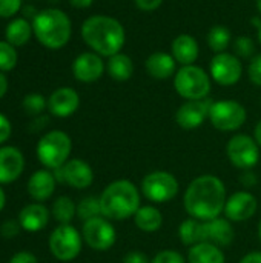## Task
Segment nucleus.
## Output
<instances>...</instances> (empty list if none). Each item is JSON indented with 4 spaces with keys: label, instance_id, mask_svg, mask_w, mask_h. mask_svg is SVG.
I'll return each mask as SVG.
<instances>
[{
    "label": "nucleus",
    "instance_id": "nucleus-13",
    "mask_svg": "<svg viewBox=\"0 0 261 263\" xmlns=\"http://www.w3.org/2000/svg\"><path fill=\"white\" fill-rule=\"evenodd\" d=\"M211 99H202V100H186L175 112V122L180 128L191 131L205 123V120L209 117V111L212 106Z\"/></svg>",
    "mask_w": 261,
    "mask_h": 263
},
{
    "label": "nucleus",
    "instance_id": "nucleus-6",
    "mask_svg": "<svg viewBox=\"0 0 261 263\" xmlns=\"http://www.w3.org/2000/svg\"><path fill=\"white\" fill-rule=\"evenodd\" d=\"M174 88L186 100H202L211 92L209 74L195 65L182 66L174 77Z\"/></svg>",
    "mask_w": 261,
    "mask_h": 263
},
{
    "label": "nucleus",
    "instance_id": "nucleus-47",
    "mask_svg": "<svg viewBox=\"0 0 261 263\" xmlns=\"http://www.w3.org/2000/svg\"><path fill=\"white\" fill-rule=\"evenodd\" d=\"M254 139L258 143V146H261V120L257 123V126L254 129Z\"/></svg>",
    "mask_w": 261,
    "mask_h": 263
},
{
    "label": "nucleus",
    "instance_id": "nucleus-30",
    "mask_svg": "<svg viewBox=\"0 0 261 263\" xmlns=\"http://www.w3.org/2000/svg\"><path fill=\"white\" fill-rule=\"evenodd\" d=\"M51 214H52V217H54L60 225L71 223V220H72V219L75 217V214H77V205L74 203V200H72L71 197L62 196V197H58V199L52 203Z\"/></svg>",
    "mask_w": 261,
    "mask_h": 263
},
{
    "label": "nucleus",
    "instance_id": "nucleus-1",
    "mask_svg": "<svg viewBox=\"0 0 261 263\" xmlns=\"http://www.w3.org/2000/svg\"><path fill=\"white\" fill-rule=\"evenodd\" d=\"M226 188L225 183L212 174L195 177L185 193V210L186 213L202 222L220 217L226 205Z\"/></svg>",
    "mask_w": 261,
    "mask_h": 263
},
{
    "label": "nucleus",
    "instance_id": "nucleus-20",
    "mask_svg": "<svg viewBox=\"0 0 261 263\" xmlns=\"http://www.w3.org/2000/svg\"><path fill=\"white\" fill-rule=\"evenodd\" d=\"M55 183H57V180L49 170H38L29 177V180L26 183V190H28V194L35 202L40 203V202L48 200L54 194Z\"/></svg>",
    "mask_w": 261,
    "mask_h": 263
},
{
    "label": "nucleus",
    "instance_id": "nucleus-23",
    "mask_svg": "<svg viewBox=\"0 0 261 263\" xmlns=\"http://www.w3.org/2000/svg\"><path fill=\"white\" fill-rule=\"evenodd\" d=\"M172 55L175 62L182 63L183 66L194 65L198 57V43L191 34H180L172 40Z\"/></svg>",
    "mask_w": 261,
    "mask_h": 263
},
{
    "label": "nucleus",
    "instance_id": "nucleus-22",
    "mask_svg": "<svg viewBox=\"0 0 261 263\" xmlns=\"http://www.w3.org/2000/svg\"><path fill=\"white\" fill-rule=\"evenodd\" d=\"M145 68L146 72L158 80H165L174 76L175 72V59L172 54L163 52V51H157L152 52L146 62H145Z\"/></svg>",
    "mask_w": 261,
    "mask_h": 263
},
{
    "label": "nucleus",
    "instance_id": "nucleus-34",
    "mask_svg": "<svg viewBox=\"0 0 261 263\" xmlns=\"http://www.w3.org/2000/svg\"><path fill=\"white\" fill-rule=\"evenodd\" d=\"M234 51L242 59H252L255 52V42L248 35H240L234 42Z\"/></svg>",
    "mask_w": 261,
    "mask_h": 263
},
{
    "label": "nucleus",
    "instance_id": "nucleus-27",
    "mask_svg": "<svg viewBox=\"0 0 261 263\" xmlns=\"http://www.w3.org/2000/svg\"><path fill=\"white\" fill-rule=\"evenodd\" d=\"M106 69H108V74L111 79H114L117 82H126L134 74V63L129 55L118 52V54L109 57V60L106 63Z\"/></svg>",
    "mask_w": 261,
    "mask_h": 263
},
{
    "label": "nucleus",
    "instance_id": "nucleus-38",
    "mask_svg": "<svg viewBox=\"0 0 261 263\" xmlns=\"http://www.w3.org/2000/svg\"><path fill=\"white\" fill-rule=\"evenodd\" d=\"M20 230H22V227H20V222L18 220H6L0 227V234L5 239H14V237L18 236Z\"/></svg>",
    "mask_w": 261,
    "mask_h": 263
},
{
    "label": "nucleus",
    "instance_id": "nucleus-17",
    "mask_svg": "<svg viewBox=\"0 0 261 263\" xmlns=\"http://www.w3.org/2000/svg\"><path fill=\"white\" fill-rule=\"evenodd\" d=\"M80 106V96L75 89L63 86L55 89L48 99V109L52 116L65 119L72 116Z\"/></svg>",
    "mask_w": 261,
    "mask_h": 263
},
{
    "label": "nucleus",
    "instance_id": "nucleus-42",
    "mask_svg": "<svg viewBox=\"0 0 261 263\" xmlns=\"http://www.w3.org/2000/svg\"><path fill=\"white\" fill-rule=\"evenodd\" d=\"M123 263H151L148 256L142 251H129L125 257Z\"/></svg>",
    "mask_w": 261,
    "mask_h": 263
},
{
    "label": "nucleus",
    "instance_id": "nucleus-18",
    "mask_svg": "<svg viewBox=\"0 0 261 263\" xmlns=\"http://www.w3.org/2000/svg\"><path fill=\"white\" fill-rule=\"evenodd\" d=\"M63 183L75 188V190H85L89 188L94 182V171L91 165L82 159H71L63 166Z\"/></svg>",
    "mask_w": 261,
    "mask_h": 263
},
{
    "label": "nucleus",
    "instance_id": "nucleus-11",
    "mask_svg": "<svg viewBox=\"0 0 261 263\" xmlns=\"http://www.w3.org/2000/svg\"><path fill=\"white\" fill-rule=\"evenodd\" d=\"M82 237L86 242V245L94 251H108L115 245L117 233L109 219L100 216L85 222Z\"/></svg>",
    "mask_w": 261,
    "mask_h": 263
},
{
    "label": "nucleus",
    "instance_id": "nucleus-28",
    "mask_svg": "<svg viewBox=\"0 0 261 263\" xmlns=\"http://www.w3.org/2000/svg\"><path fill=\"white\" fill-rule=\"evenodd\" d=\"M178 236L183 245L186 247H194L197 243L205 242L203 239V222L197 220L194 217L186 219L180 223L178 228Z\"/></svg>",
    "mask_w": 261,
    "mask_h": 263
},
{
    "label": "nucleus",
    "instance_id": "nucleus-43",
    "mask_svg": "<svg viewBox=\"0 0 261 263\" xmlns=\"http://www.w3.org/2000/svg\"><path fill=\"white\" fill-rule=\"evenodd\" d=\"M238 263H261V253L260 251L248 253Z\"/></svg>",
    "mask_w": 261,
    "mask_h": 263
},
{
    "label": "nucleus",
    "instance_id": "nucleus-40",
    "mask_svg": "<svg viewBox=\"0 0 261 263\" xmlns=\"http://www.w3.org/2000/svg\"><path fill=\"white\" fill-rule=\"evenodd\" d=\"M11 131H12L11 122L8 120L6 116H3V114L0 112V145H3V143L11 137Z\"/></svg>",
    "mask_w": 261,
    "mask_h": 263
},
{
    "label": "nucleus",
    "instance_id": "nucleus-24",
    "mask_svg": "<svg viewBox=\"0 0 261 263\" xmlns=\"http://www.w3.org/2000/svg\"><path fill=\"white\" fill-rule=\"evenodd\" d=\"M226 257L220 247L209 242H202L191 247L188 253V263H225Z\"/></svg>",
    "mask_w": 261,
    "mask_h": 263
},
{
    "label": "nucleus",
    "instance_id": "nucleus-36",
    "mask_svg": "<svg viewBox=\"0 0 261 263\" xmlns=\"http://www.w3.org/2000/svg\"><path fill=\"white\" fill-rule=\"evenodd\" d=\"M248 76H249V80L255 86H261V54H257L251 59L249 68H248Z\"/></svg>",
    "mask_w": 261,
    "mask_h": 263
},
{
    "label": "nucleus",
    "instance_id": "nucleus-50",
    "mask_svg": "<svg viewBox=\"0 0 261 263\" xmlns=\"http://www.w3.org/2000/svg\"><path fill=\"white\" fill-rule=\"evenodd\" d=\"M257 9H258V12L261 14V0H257Z\"/></svg>",
    "mask_w": 261,
    "mask_h": 263
},
{
    "label": "nucleus",
    "instance_id": "nucleus-19",
    "mask_svg": "<svg viewBox=\"0 0 261 263\" xmlns=\"http://www.w3.org/2000/svg\"><path fill=\"white\" fill-rule=\"evenodd\" d=\"M203 239L215 247H229L235 239V231L228 219L215 217L203 222Z\"/></svg>",
    "mask_w": 261,
    "mask_h": 263
},
{
    "label": "nucleus",
    "instance_id": "nucleus-26",
    "mask_svg": "<svg viewBox=\"0 0 261 263\" xmlns=\"http://www.w3.org/2000/svg\"><path fill=\"white\" fill-rule=\"evenodd\" d=\"M34 34L32 31V23H29L26 18H14L11 20L6 28H5V39L8 43H11L12 46H23L25 43H28V40L31 39V35Z\"/></svg>",
    "mask_w": 261,
    "mask_h": 263
},
{
    "label": "nucleus",
    "instance_id": "nucleus-3",
    "mask_svg": "<svg viewBox=\"0 0 261 263\" xmlns=\"http://www.w3.org/2000/svg\"><path fill=\"white\" fill-rule=\"evenodd\" d=\"M100 199L102 214L109 220H125L134 217L140 208V194L129 180H115L109 183Z\"/></svg>",
    "mask_w": 261,
    "mask_h": 263
},
{
    "label": "nucleus",
    "instance_id": "nucleus-48",
    "mask_svg": "<svg viewBox=\"0 0 261 263\" xmlns=\"http://www.w3.org/2000/svg\"><path fill=\"white\" fill-rule=\"evenodd\" d=\"M252 22H254V26L257 28V35H258V42L261 45V18L255 17V18H252Z\"/></svg>",
    "mask_w": 261,
    "mask_h": 263
},
{
    "label": "nucleus",
    "instance_id": "nucleus-44",
    "mask_svg": "<svg viewBox=\"0 0 261 263\" xmlns=\"http://www.w3.org/2000/svg\"><path fill=\"white\" fill-rule=\"evenodd\" d=\"M242 183L245 185V186H252V185H255V176H254V173H251L249 170H245V173H243V176H242Z\"/></svg>",
    "mask_w": 261,
    "mask_h": 263
},
{
    "label": "nucleus",
    "instance_id": "nucleus-9",
    "mask_svg": "<svg viewBox=\"0 0 261 263\" xmlns=\"http://www.w3.org/2000/svg\"><path fill=\"white\" fill-rule=\"evenodd\" d=\"M246 109L240 102L235 100H218L214 102L209 111V120L218 131H237L246 122Z\"/></svg>",
    "mask_w": 261,
    "mask_h": 263
},
{
    "label": "nucleus",
    "instance_id": "nucleus-45",
    "mask_svg": "<svg viewBox=\"0 0 261 263\" xmlns=\"http://www.w3.org/2000/svg\"><path fill=\"white\" fill-rule=\"evenodd\" d=\"M69 2H71V5H72L74 8L83 9V8H89V6L92 5L94 0H69Z\"/></svg>",
    "mask_w": 261,
    "mask_h": 263
},
{
    "label": "nucleus",
    "instance_id": "nucleus-35",
    "mask_svg": "<svg viewBox=\"0 0 261 263\" xmlns=\"http://www.w3.org/2000/svg\"><path fill=\"white\" fill-rule=\"evenodd\" d=\"M151 263H186L185 257L174 250H163L151 260Z\"/></svg>",
    "mask_w": 261,
    "mask_h": 263
},
{
    "label": "nucleus",
    "instance_id": "nucleus-12",
    "mask_svg": "<svg viewBox=\"0 0 261 263\" xmlns=\"http://www.w3.org/2000/svg\"><path fill=\"white\" fill-rule=\"evenodd\" d=\"M209 72L214 82L222 86H232L235 85L243 74V65L237 55L229 52L215 54L209 63Z\"/></svg>",
    "mask_w": 261,
    "mask_h": 263
},
{
    "label": "nucleus",
    "instance_id": "nucleus-8",
    "mask_svg": "<svg viewBox=\"0 0 261 263\" xmlns=\"http://www.w3.org/2000/svg\"><path fill=\"white\" fill-rule=\"evenodd\" d=\"M180 185L174 174L168 171H154L145 176L142 191L145 197L154 203L171 202L178 194Z\"/></svg>",
    "mask_w": 261,
    "mask_h": 263
},
{
    "label": "nucleus",
    "instance_id": "nucleus-4",
    "mask_svg": "<svg viewBox=\"0 0 261 263\" xmlns=\"http://www.w3.org/2000/svg\"><path fill=\"white\" fill-rule=\"evenodd\" d=\"M32 31L35 39L48 49L63 48L72 32L71 18L66 12L49 8L37 12L32 18Z\"/></svg>",
    "mask_w": 261,
    "mask_h": 263
},
{
    "label": "nucleus",
    "instance_id": "nucleus-49",
    "mask_svg": "<svg viewBox=\"0 0 261 263\" xmlns=\"http://www.w3.org/2000/svg\"><path fill=\"white\" fill-rule=\"evenodd\" d=\"M5 205H6V194H5V191L2 190V186H0V211L5 208Z\"/></svg>",
    "mask_w": 261,
    "mask_h": 263
},
{
    "label": "nucleus",
    "instance_id": "nucleus-16",
    "mask_svg": "<svg viewBox=\"0 0 261 263\" xmlns=\"http://www.w3.org/2000/svg\"><path fill=\"white\" fill-rule=\"evenodd\" d=\"M25 170V157L15 146H0V185L15 182Z\"/></svg>",
    "mask_w": 261,
    "mask_h": 263
},
{
    "label": "nucleus",
    "instance_id": "nucleus-10",
    "mask_svg": "<svg viewBox=\"0 0 261 263\" xmlns=\"http://www.w3.org/2000/svg\"><path fill=\"white\" fill-rule=\"evenodd\" d=\"M228 157L235 168L252 170L260 160V148L254 137L248 134L234 136L226 146Z\"/></svg>",
    "mask_w": 261,
    "mask_h": 263
},
{
    "label": "nucleus",
    "instance_id": "nucleus-39",
    "mask_svg": "<svg viewBox=\"0 0 261 263\" xmlns=\"http://www.w3.org/2000/svg\"><path fill=\"white\" fill-rule=\"evenodd\" d=\"M134 2H135V6L143 12H152L158 9L163 3V0H134Z\"/></svg>",
    "mask_w": 261,
    "mask_h": 263
},
{
    "label": "nucleus",
    "instance_id": "nucleus-41",
    "mask_svg": "<svg viewBox=\"0 0 261 263\" xmlns=\"http://www.w3.org/2000/svg\"><path fill=\"white\" fill-rule=\"evenodd\" d=\"M9 263H38V260H37V257H35L32 253H29V251H18V253H15V254L11 257Z\"/></svg>",
    "mask_w": 261,
    "mask_h": 263
},
{
    "label": "nucleus",
    "instance_id": "nucleus-15",
    "mask_svg": "<svg viewBox=\"0 0 261 263\" xmlns=\"http://www.w3.org/2000/svg\"><path fill=\"white\" fill-rule=\"evenodd\" d=\"M105 72V63L102 55L95 52H82L72 63V74L78 82L92 83L97 82Z\"/></svg>",
    "mask_w": 261,
    "mask_h": 263
},
{
    "label": "nucleus",
    "instance_id": "nucleus-2",
    "mask_svg": "<svg viewBox=\"0 0 261 263\" xmlns=\"http://www.w3.org/2000/svg\"><path fill=\"white\" fill-rule=\"evenodd\" d=\"M82 37L85 43L102 57L118 54L126 42L123 25L109 15H91L82 25Z\"/></svg>",
    "mask_w": 261,
    "mask_h": 263
},
{
    "label": "nucleus",
    "instance_id": "nucleus-51",
    "mask_svg": "<svg viewBox=\"0 0 261 263\" xmlns=\"http://www.w3.org/2000/svg\"><path fill=\"white\" fill-rule=\"evenodd\" d=\"M258 237H260V242H261V222H260V227H258Z\"/></svg>",
    "mask_w": 261,
    "mask_h": 263
},
{
    "label": "nucleus",
    "instance_id": "nucleus-7",
    "mask_svg": "<svg viewBox=\"0 0 261 263\" xmlns=\"http://www.w3.org/2000/svg\"><path fill=\"white\" fill-rule=\"evenodd\" d=\"M82 236L71 225H58L49 236V251L60 262H71L82 251Z\"/></svg>",
    "mask_w": 261,
    "mask_h": 263
},
{
    "label": "nucleus",
    "instance_id": "nucleus-14",
    "mask_svg": "<svg viewBox=\"0 0 261 263\" xmlns=\"http://www.w3.org/2000/svg\"><path fill=\"white\" fill-rule=\"evenodd\" d=\"M258 208L257 197L249 191L234 193L225 205V214L228 220L232 222H245L255 216Z\"/></svg>",
    "mask_w": 261,
    "mask_h": 263
},
{
    "label": "nucleus",
    "instance_id": "nucleus-29",
    "mask_svg": "<svg viewBox=\"0 0 261 263\" xmlns=\"http://www.w3.org/2000/svg\"><path fill=\"white\" fill-rule=\"evenodd\" d=\"M206 40H208V45L209 48L220 54V52H226V49L229 48L231 42H232V34L231 31L223 26V25H215L209 29L208 35H206Z\"/></svg>",
    "mask_w": 261,
    "mask_h": 263
},
{
    "label": "nucleus",
    "instance_id": "nucleus-46",
    "mask_svg": "<svg viewBox=\"0 0 261 263\" xmlns=\"http://www.w3.org/2000/svg\"><path fill=\"white\" fill-rule=\"evenodd\" d=\"M6 91H8V79H6V76L0 71V99L6 94Z\"/></svg>",
    "mask_w": 261,
    "mask_h": 263
},
{
    "label": "nucleus",
    "instance_id": "nucleus-25",
    "mask_svg": "<svg viewBox=\"0 0 261 263\" xmlns=\"http://www.w3.org/2000/svg\"><path fill=\"white\" fill-rule=\"evenodd\" d=\"M134 223L143 233H155L163 225V214L152 205L140 206L134 216Z\"/></svg>",
    "mask_w": 261,
    "mask_h": 263
},
{
    "label": "nucleus",
    "instance_id": "nucleus-32",
    "mask_svg": "<svg viewBox=\"0 0 261 263\" xmlns=\"http://www.w3.org/2000/svg\"><path fill=\"white\" fill-rule=\"evenodd\" d=\"M18 55L15 46L8 43L6 40H0V71L8 72L12 71L17 65Z\"/></svg>",
    "mask_w": 261,
    "mask_h": 263
},
{
    "label": "nucleus",
    "instance_id": "nucleus-33",
    "mask_svg": "<svg viewBox=\"0 0 261 263\" xmlns=\"http://www.w3.org/2000/svg\"><path fill=\"white\" fill-rule=\"evenodd\" d=\"M22 106L28 116H40L45 108H48V100H45V97L38 92H31L25 96Z\"/></svg>",
    "mask_w": 261,
    "mask_h": 263
},
{
    "label": "nucleus",
    "instance_id": "nucleus-37",
    "mask_svg": "<svg viewBox=\"0 0 261 263\" xmlns=\"http://www.w3.org/2000/svg\"><path fill=\"white\" fill-rule=\"evenodd\" d=\"M22 8V0H0V17L9 18Z\"/></svg>",
    "mask_w": 261,
    "mask_h": 263
},
{
    "label": "nucleus",
    "instance_id": "nucleus-5",
    "mask_svg": "<svg viewBox=\"0 0 261 263\" xmlns=\"http://www.w3.org/2000/svg\"><path fill=\"white\" fill-rule=\"evenodd\" d=\"M71 137L65 131H49L37 143V157L46 170H57L69 160Z\"/></svg>",
    "mask_w": 261,
    "mask_h": 263
},
{
    "label": "nucleus",
    "instance_id": "nucleus-21",
    "mask_svg": "<svg viewBox=\"0 0 261 263\" xmlns=\"http://www.w3.org/2000/svg\"><path fill=\"white\" fill-rule=\"evenodd\" d=\"M49 210L42 205V203H29L26 206H23L18 213V222L22 230L28 231V233H37L42 231L48 222H49Z\"/></svg>",
    "mask_w": 261,
    "mask_h": 263
},
{
    "label": "nucleus",
    "instance_id": "nucleus-31",
    "mask_svg": "<svg viewBox=\"0 0 261 263\" xmlns=\"http://www.w3.org/2000/svg\"><path fill=\"white\" fill-rule=\"evenodd\" d=\"M102 214V206H100V199L97 197H85L78 205H77V217L83 222L100 217Z\"/></svg>",
    "mask_w": 261,
    "mask_h": 263
}]
</instances>
